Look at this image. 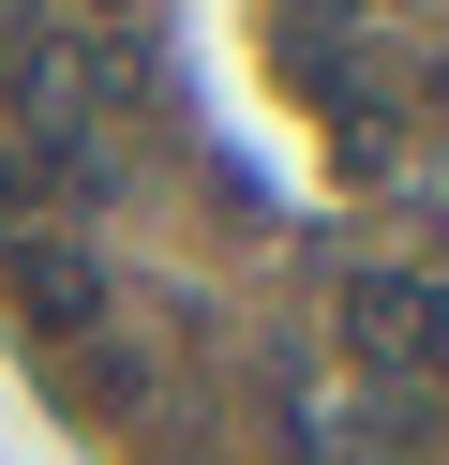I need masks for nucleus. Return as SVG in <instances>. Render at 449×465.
I'll use <instances>...</instances> for the list:
<instances>
[{
  "instance_id": "1",
  "label": "nucleus",
  "mask_w": 449,
  "mask_h": 465,
  "mask_svg": "<svg viewBox=\"0 0 449 465\" xmlns=\"http://www.w3.org/2000/svg\"><path fill=\"white\" fill-rule=\"evenodd\" d=\"M345 375L449 405V285L434 271H345Z\"/></svg>"
},
{
  "instance_id": "3",
  "label": "nucleus",
  "mask_w": 449,
  "mask_h": 465,
  "mask_svg": "<svg viewBox=\"0 0 449 465\" xmlns=\"http://www.w3.org/2000/svg\"><path fill=\"white\" fill-rule=\"evenodd\" d=\"M15 225H45V165H30V135H0V241Z\"/></svg>"
},
{
  "instance_id": "2",
  "label": "nucleus",
  "mask_w": 449,
  "mask_h": 465,
  "mask_svg": "<svg viewBox=\"0 0 449 465\" xmlns=\"http://www.w3.org/2000/svg\"><path fill=\"white\" fill-rule=\"evenodd\" d=\"M0 301H15V331L60 361V345H90V331H105V301H120V285H105V255H90L75 225H15V241H0Z\"/></svg>"
}]
</instances>
